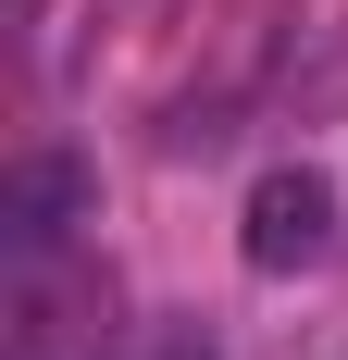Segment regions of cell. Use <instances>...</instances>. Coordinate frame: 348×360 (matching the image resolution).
<instances>
[{
	"label": "cell",
	"mask_w": 348,
	"mask_h": 360,
	"mask_svg": "<svg viewBox=\"0 0 348 360\" xmlns=\"http://www.w3.org/2000/svg\"><path fill=\"white\" fill-rule=\"evenodd\" d=\"M249 274H311L323 249H336V186L311 174V162H286V174L249 186V224H237Z\"/></svg>",
	"instance_id": "6da1fadb"
},
{
	"label": "cell",
	"mask_w": 348,
	"mask_h": 360,
	"mask_svg": "<svg viewBox=\"0 0 348 360\" xmlns=\"http://www.w3.org/2000/svg\"><path fill=\"white\" fill-rule=\"evenodd\" d=\"M75 199H87V174L75 162H13V186H0V236L13 249H63V224H75Z\"/></svg>",
	"instance_id": "7a4b0ae2"
},
{
	"label": "cell",
	"mask_w": 348,
	"mask_h": 360,
	"mask_svg": "<svg viewBox=\"0 0 348 360\" xmlns=\"http://www.w3.org/2000/svg\"><path fill=\"white\" fill-rule=\"evenodd\" d=\"M149 360H211V348H199V335H162V348H149Z\"/></svg>",
	"instance_id": "3957f363"
}]
</instances>
